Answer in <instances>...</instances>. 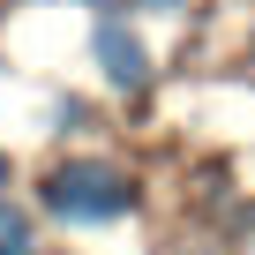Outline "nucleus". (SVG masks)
<instances>
[{
	"label": "nucleus",
	"instance_id": "f257e3e1",
	"mask_svg": "<svg viewBox=\"0 0 255 255\" xmlns=\"http://www.w3.org/2000/svg\"><path fill=\"white\" fill-rule=\"evenodd\" d=\"M135 173L113 165V158H60L45 180H38V203L60 218V225H113L135 210Z\"/></svg>",
	"mask_w": 255,
	"mask_h": 255
},
{
	"label": "nucleus",
	"instance_id": "f03ea898",
	"mask_svg": "<svg viewBox=\"0 0 255 255\" xmlns=\"http://www.w3.org/2000/svg\"><path fill=\"white\" fill-rule=\"evenodd\" d=\"M90 53H98V75H105L113 90H143V83H150V45L128 30L120 15H98V30H90Z\"/></svg>",
	"mask_w": 255,
	"mask_h": 255
},
{
	"label": "nucleus",
	"instance_id": "7ed1b4c3",
	"mask_svg": "<svg viewBox=\"0 0 255 255\" xmlns=\"http://www.w3.org/2000/svg\"><path fill=\"white\" fill-rule=\"evenodd\" d=\"M0 255H38V225H30V210H15L8 195H0Z\"/></svg>",
	"mask_w": 255,
	"mask_h": 255
},
{
	"label": "nucleus",
	"instance_id": "20e7f679",
	"mask_svg": "<svg viewBox=\"0 0 255 255\" xmlns=\"http://www.w3.org/2000/svg\"><path fill=\"white\" fill-rule=\"evenodd\" d=\"M135 8H188V0H135Z\"/></svg>",
	"mask_w": 255,
	"mask_h": 255
},
{
	"label": "nucleus",
	"instance_id": "39448f33",
	"mask_svg": "<svg viewBox=\"0 0 255 255\" xmlns=\"http://www.w3.org/2000/svg\"><path fill=\"white\" fill-rule=\"evenodd\" d=\"M0 188H8V150H0Z\"/></svg>",
	"mask_w": 255,
	"mask_h": 255
},
{
	"label": "nucleus",
	"instance_id": "423d86ee",
	"mask_svg": "<svg viewBox=\"0 0 255 255\" xmlns=\"http://www.w3.org/2000/svg\"><path fill=\"white\" fill-rule=\"evenodd\" d=\"M248 60H255V30H248Z\"/></svg>",
	"mask_w": 255,
	"mask_h": 255
}]
</instances>
